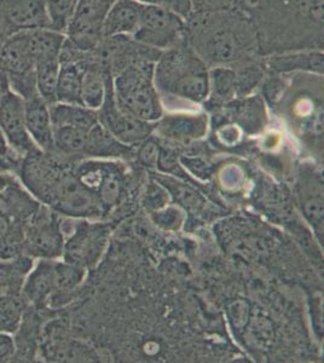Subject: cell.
Segmentation results:
<instances>
[{
	"instance_id": "1",
	"label": "cell",
	"mask_w": 324,
	"mask_h": 363,
	"mask_svg": "<svg viewBox=\"0 0 324 363\" xmlns=\"http://www.w3.org/2000/svg\"><path fill=\"white\" fill-rule=\"evenodd\" d=\"M154 83L177 97L202 102L210 95V70L193 48L181 43L156 60Z\"/></svg>"
},
{
	"instance_id": "2",
	"label": "cell",
	"mask_w": 324,
	"mask_h": 363,
	"mask_svg": "<svg viewBox=\"0 0 324 363\" xmlns=\"http://www.w3.org/2000/svg\"><path fill=\"white\" fill-rule=\"evenodd\" d=\"M154 61H140L120 69L113 79L115 99L123 112L152 123L162 116L154 83Z\"/></svg>"
},
{
	"instance_id": "3",
	"label": "cell",
	"mask_w": 324,
	"mask_h": 363,
	"mask_svg": "<svg viewBox=\"0 0 324 363\" xmlns=\"http://www.w3.org/2000/svg\"><path fill=\"white\" fill-rule=\"evenodd\" d=\"M0 75L6 79L9 87L22 99L37 95L35 66L29 49L27 30L13 34L1 46Z\"/></svg>"
},
{
	"instance_id": "4",
	"label": "cell",
	"mask_w": 324,
	"mask_h": 363,
	"mask_svg": "<svg viewBox=\"0 0 324 363\" xmlns=\"http://www.w3.org/2000/svg\"><path fill=\"white\" fill-rule=\"evenodd\" d=\"M184 33L185 20L179 15L144 5L140 26L132 38L142 45L162 52L181 44Z\"/></svg>"
},
{
	"instance_id": "5",
	"label": "cell",
	"mask_w": 324,
	"mask_h": 363,
	"mask_svg": "<svg viewBox=\"0 0 324 363\" xmlns=\"http://www.w3.org/2000/svg\"><path fill=\"white\" fill-rule=\"evenodd\" d=\"M65 236L57 213L40 203L25 224V255L33 259H56L63 253Z\"/></svg>"
},
{
	"instance_id": "6",
	"label": "cell",
	"mask_w": 324,
	"mask_h": 363,
	"mask_svg": "<svg viewBox=\"0 0 324 363\" xmlns=\"http://www.w3.org/2000/svg\"><path fill=\"white\" fill-rule=\"evenodd\" d=\"M0 131L9 148L18 157L40 150L34 145L26 126L25 101L15 94L4 77L0 75Z\"/></svg>"
},
{
	"instance_id": "7",
	"label": "cell",
	"mask_w": 324,
	"mask_h": 363,
	"mask_svg": "<svg viewBox=\"0 0 324 363\" xmlns=\"http://www.w3.org/2000/svg\"><path fill=\"white\" fill-rule=\"evenodd\" d=\"M106 78V96L103 104L99 108V121L103 128L125 143H135L145 140L152 131V126L147 121L137 119L116 104L114 90H113V73L111 67L104 72Z\"/></svg>"
},
{
	"instance_id": "8",
	"label": "cell",
	"mask_w": 324,
	"mask_h": 363,
	"mask_svg": "<svg viewBox=\"0 0 324 363\" xmlns=\"http://www.w3.org/2000/svg\"><path fill=\"white\" fill-rule=\"evenodd\" d=\"M51 28L43 0H0V46L18 32Z\"/></svg>"
},
{
	"instance_id": "9",
	"label": "cell",
	"mask_w": 324,
	"mask_h": 363,
	"mask_svg": "<svg viewBox=\"0 0 324 363\" xmlns=\"http://www.w3.org/2000/svg\"><path fill=\"white\" fill-rule=\"evenodd\" d=\"M103 231L90 224L80 223L73 229L68 239L65 240L62 256L65 262L78 267L95 263L102 250Z\"/></svg>"
},
{
	"instance_id": "10",
	"label": "cell",
	"mask_w": 324,
	"mask_h": 363,
	"mask_svg": "<svg viewBox=\"0 0 324 363\" xmlns=\"http://www.w3.org/2000/svg\"><path fill=\"white\" fill-rule=\"evenodd\" d=\"M23 101L29 136L40 150L54 153V125L51 121L50 104L39 94Z\"/></svg>"
},
{
	"instance_id": "11",
	"label": "cell",
	"mask_w": 324,
	"mask_h": 363,
	"mask_svg": "<svg viewBox=\"0 0 324 363\" xmlns=\"http://www.w3.org/2000/svg\"><path fill=\"white\" fill-rule=\"evenodd\" d=\"M54 259H39L29 272L21 292L27 304L38 311L49 306L54 294Z\"/></svg>"
},
{
	"instance_id": "12",
	"label": "cell",
	"mask_w": 324,
	"mask_h": 363,
	"mask_svg": "<svg viewBox=\"0 0 324 363\" xmlns=\"http://www.w3.org/2000/svg\"><path fill=\"white\" fill-rule=\"evenodd\" d=\"M143 8L137 0H116L103 20V38L133 35L140 26Z\"/></svg>"
},
{
	"instance_id": "13",
	"label": "cell",
	"mask_w": 324,
	"mask_h": 363,
	"mask_svg": "<svg viewBox=\"0 0 324 363\" xmlns=\"http://www.w3.org/2000/svg\"><path fill=\"white\" fill-rule=\"evenodd\" d=\"M34 263L26 255L0 259V296H20Z\"/></svg>"
},
{
	"instance_id": "14",
	"label": "cell",
	"mask_w": 324,
	"mask_h": 363,
	"mask_svg": "<svg viewBox=\"0 0 324 363\" xmlns=\"http://www.w3.org/2000/svg\"><path fill=\"white\" fill-rule=\"evenodd\" d=\"M87 55L80 62L61 63L56 89V101L60 104H82V84L86 72Z\"/></svg>"
},
{
	"instance_id": "15",
	"label": "cell",
	"mask_w": 324,
	"mask_h": 363,
	"mask_svg": "<svg viewBox=\"0 0 324 363\" xmlns=\"http://www.w3.org/2000/svg\"><path fill=\"white\" fill-rule=\"evenodd\" d=\"M51 121L55 126H70L90 131L99 124L97 111L82 104H56L50 106Z\"/></svg>"
},
{
	"instance_id": "16",
	"label": "cell",
	"mask_w": 324,
	"mask_h": 363,
	"mask_svg": "<svg viewBox=\"0 0 324 363\" xmlns=\"http://www.w3.org/2000/svg\"><path fill=\"white\" fill-rule=\"evenodd\" d=\"M267 66L277 73H291L304 70L312 73H323V54L320 51L296 52V54L274 56L267 61Z\"/></svg>"
},
{
	"instance_id": "17",
	"label": "cell",
	"mask_w": 324,
	"mask_h": 363,
	"mask_svg": "<svg viewBox=\"0 0 324 363\" xmlns=\"http://www.w3.org/2000/svg\"><path fill=\"white\" fill-rule=\"evenodd\" d=\"M207 119L205 116H174L162 120L160 131L162 135L176 140L199 138L205 135Z\"/></svg>"
},
{
	"instance_id": "18",
	"label": "cell",
	"mask_w": 324,
	"mask_h": 363,
	"mask_svg": "<svg viewBox=\"0 0 324 363\" xmlns=\"http://www.w3.org/2000/svg\"><path fill=\"white\" fill-rule=\"evenodd\" d=\"M60 58H46L35 62V86L38 94L51 106L56 104Z\"/></svg>"
},
{
	"instance_id": "19",
	"label": "cell",
	"mask_w": 324,
	"mask_h": 363,
	"mask_svg": "<svg viewBox=\"0 0 324 363\" xmlns=\"http://www.w3.org/2000/svg\"><path fill=\"white\" fill-rule=\"evenodd\" d=\"M89 133L82 128L70 126H55L54 128V153L63 155H77L85 153L86 150Z\"/></svg>"
},
{
	"instance_id": "20",
	"label": "cell",
	"mask_w": 324,
	"mask_h": 363,
	"mask_svg": "<svg viewBox=\"0 0 324 363\" xmlns=\"http://www.w3.org/2000/svg\"><path fill=\"white\" fill-rule=\"evenodd\" d=\"M27 301L22 296H1L0 297V330L13 335L20 327Z\"/></svg>"
},
{
	"instance_id": "21",
	"label": "cell",
	"mask_w": 324,
	"mask_h": 363,
	"mask_svg": "<svg viewBox=\"0 0 324 363\" xmlns=\"http://www.w3.org/2000/svg\"><path fill=\"white\" fill-rule=\"evenodd\" d=\"M49 16L51 29L66 33L78 0H43Z\"/></svg>"
},
{
	"instance_id": "22",
	"label": "cell",
	"mask_w": 324,
	"mask_h": 363,
	"mask_svg": "<svg viewBox=\"0 0 324 363\" xmlns=\"http://www.w3.org/2000/svg\"><path fill=\"white\" fill-rule=\"evenodd\" d=\"M236 73L231 68L214 67L210 70V92L217 101H228L235 95Z\"/></svg>"
},
{
	"instance_id": "23",
	"label": "cell",
	"mask_w": 324,
	"mask_h": 363,
	"mask_svg": "<svg viewBox=\"0 0 324 363\" xmlns=\"http://www.w3.org/2000/svg\"><path fill=\"white\" fill-rule=\"evenodd\" d=\"M238 119L248 131H257L262 128L265 120V112L262 101L259 99H247L238 106Z\"/></svg>"
},
{
	"instance_id": "24",
	"label": "cell",
	"mask_w": 324,
	"mask_h": 363,
	"mask_svg": "<svg viewBox=\"0 0 324 363\" xmlns=\"http://www.w3.org/2000/svg\"><path fill=\"white\" fill-rule=\"evenodd\" d=\"M97 184H95L99 189V199L101 203L106 205H114L120 196V182L115 174H106L102 176L96 174Z\"/></svg>"
},
{
	"instance_id": "25",
	"label": "cell",
	"mask_w": 324,
	"mask_h": 363,
	"mask_svg": "<svg viewBox=\"0 0 324 363\" xmlns=\"http://www.w3.org/2000/svg\"><path fill=\"white\" fill-rule=\"evenodd\" d=\"M235 73H236L235 94H238V95L247 94L248 91L257 86V84L263 77V73L258 67H246L241 72H235Z\"/></svg>"
},
{
	"instance_id": "26",
	"label": "cell",
	"mask_w": 324,
	"mask_h": 363,
	"mask_svg": "<svg viewBox=\"0 0 324 363\" xmlns=\"http://www.w3.org/2000/svg\"><path fill=\"white\" fill-rule=\"evenodd\" d=\"M137 1H140V4L169 10L179 15L184 20L189 18L190 13L193 11L191 0H137Z\"/></svg>"
},
{
	"instance_id": "27",
	"label": "cell",
	"mask_w": 324,
	"mask_h": 363,
	"mask_svg": "<svg viewBox=\"0 0 324 363\" xmlns=\"http://www.w3.org/2000/svg\"><path fill=\"white\" fill-rule=\"evenodd\" d=\"M159 154H160V148L156 142L152 140L144 142L143 145L140 147V160L143 162L145 166H154L157 164V159H159Z\"/></svg>"
},
{
	"instance_id": "28",
	"label": "cell",
	"mask_w": 324,
	"mask_h": 363,
	"mask_svg": "<svg viewBox=\"0 0 324 363\" xmlns=\"http://www.w3.org/2000/svg\"><path fill=\"white\" fill-rule=\"evenodd\" d=\"M16 352L13 335L0 330V363L11 362Z\"/></svg>"
},
{
	"instance_id": "29",
	"label": "cell",
	"mask_w": 324,
	"mask_h": 363,
	"mask_svg": "<svg viewBox=\"0 0 324 363\" xmlns=\"http://www.w3.org/2000/svg\"><path fill=\"white\" fill-rule=\"evenodd\" d=\"M229 313L231 320L235 322V326H240V325H243V322L247 320L248 308H247L246 303L238 301L230 306Z\"/></svg>"
},
{
	"instance_id": "30",
	"label": "cell",
	"mask_w": 324,
	"mask_h": 363,
	"mask_svg": "<svg viewBox=\"0 0 324 363\" xmlns=\"http://www.w3.org/2000/svg\"><path fill=\"white\" fill-rule=\"evenodd\" d=\"M116 0H92V6L95 10V13L99 20L103 22L104 16L107 15L108 10L111 8Z\"/></svg>"
},
{
	"instance_id": "31",
	"label": "cell",
	"mask_w": 324,
	"mask_h": 363,
	"mask_svg": "<svg viewBox=\"0 0 324 363\" xmlns=\"http://www.w3.org/2000/svg\"><path fill=\"white\" fill-rule=\"evenodd\" d=\"M17 177L13 174H0V194L4 191L9 186L16 183Z\"/></svg>"
},
{
	"instance_id": "32",
	"label": "cell",
	"mask_w": 324,
	"mask_h": 363,
	"mask_svg": "<svg viewBox=\"0 0 324 363\" xmlns=\"http://www.w3.org/2000/svg\"><path fill=\"white\" fill-rule=\"evenodd\" d=\"M3 227H4V224L0 223V231H1V229H3Z\"/></svg>"
}]
</instances>
